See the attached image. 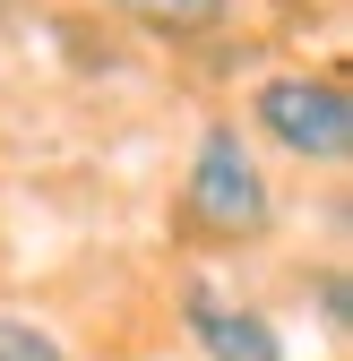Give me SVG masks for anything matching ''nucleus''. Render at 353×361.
<instances>
[{"label":"nucleus","mask_w":353,"mask_h":361,"mask_svg":"<svg viewBox=\"0 0 353 361\" xmlns=\"http://www.w3.org/2000/svg\"><path fill=\"white\" fill-rule=\"evenodd\" d=\"M9 9H26V0H0V18H9Z\"/></svg>","instance_id":"obj_6"},{"label":"nucleus","mask_w":353,"mask_h":361,"mask_svg":"<svg viewBox=\"0 0 353 361\" xmlns=\"http://www.w3.org/2000/svg\"><path fill=\"white\" fill-rule=\"evenodd\" d=\"M95 9L147 26V35H164V43H198V35H215V26L233 18V0H95Z\"/></svg>","instance_id":"obj_4"},{"label":"nucleus","mask_w":353,"mask_h":361,"mask_svg":"<svg viewBox=\"0 0 353 361\" xmlns=\"http://www.w3.org/2000/svg\"><path fill=\"white\" fill-rule=\"evenodd\" d=\"M181 327H190L198 361H285L276 319H268L258 301H233L225 284H207V276L181 284Z\"/></svg>","instance_id":"obj_3"},{"label":"nucleus","mask_w":353,"mask_h":361,"mask_svg":"<svg viewBox=\"0 0 353 361\" xmlns=\"http://www.w3.org/2000/svg\"><path fill=\"white\" fill-rule=\"evenodd\" d=\"M250 138H268L293 164H319L345 172L353 155V95H345V69H276L250 86Z\"/></svg>","instance_id":"obj_2"},{"label":"nucleus","mask_w":353,"mask_h":361,"mask_svg":"<svg viewBox=\"0 0 353 361\" xmlns=\"http://www.w3.org/2000/svg\"><path fill=\"white\" fill-rule=\"evenodd\" d=\"M190 241H215V250H241V241H268L276 233V180L258 164V138L241 121H207L198 147L181 164V198H172Z\"/></svg>","instance_id":"obj_1"},{"label":"nucleus","mask_w":353,"mask_h":361,"mask_svg":"<svg viewBox=\"0 0 353 361\" xmlns=\"http://www.w3.org/2000/svg\"><path fill=\"white\" fill-rule=\"evenodd\" d=\"M0 361H69V344L35 310H0Z\"/></svg>","instance_id":"obj_5"}]
</instances>
